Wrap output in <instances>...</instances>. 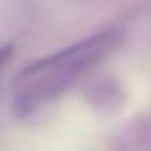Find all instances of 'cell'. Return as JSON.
Here are the masks:
<instances>
[{
  "mask_svg": "<svg viewBox=\"0 0 151 151\" xmlns=\"http://www.w3.org/2000/svg\"><path fill=\"white\" fill-rule=\"evenodd\" d=\"M120 45V31L102 29L78 42L29 62L14 78L11 85V109L18 118L36 113L45 104L62 96L76 80H80L100 60L111 56Z\"/></svg>",
  "mask_w": 151,
  "mask_h": 151,
  "instance_id": "6da1fadb",
  "label": "cell"
},
{
  "mask_svg": "<svg viewBox=\"0 0 151 151\" xmlns=\"http://www.w3.org/2000/svg\"><path fill=\"white\" fill-rule=\"evenodd\" d=\"M11 53H14V47H11V45H2V47H0V69L7 65V60L11 58Z\"/></svg>",
  "mask_w": 151,
  "mask_h": 151,
  "instance_id": "7a4b0ae2",
  "label": "cell"
}]
</instances>
